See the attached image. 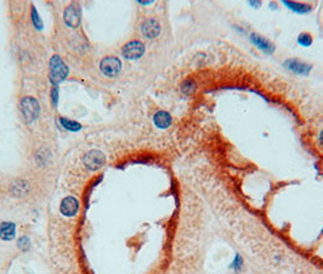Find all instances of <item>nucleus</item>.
<instances>
[{
	"mask_svg": "<svg viewBox=\"0 0 323 274\" xmlns=\"http://www.w3.org/2000/svg\"><path fill=\"white\" fill-rule=\"evenodd\" d=\"M79 210V202L76 197L73 196H67L64 197L61 201V205H60V211L64 216L66 217H73L76 216V212Z\"/></svg>",
	"mask_w": 323,
	"mask_h": 274,
	"instance_id": "obj_10",
	"label": "nucleus"
},
{
	"mask_svg": "<svg viewBox=\"0 0 323 274\" xmlns=\"http://www.w3.org/2000/svg\"><path fill=\"white\" fill-rule=\"evenodd\" d=\"M144 44L140 41H132L122 48V54L126 60H138L144 54Z\"/></svg>",
	"mask_w": 323,
	"mask_h": 274,
	"instance_id": "obj_4",
	"label": "nucleus"
},
{
	"mask_svg": "<svg viewBox=\"0 0 323 274\" xmlns=\"http://www.w3.org/2000/svg\"><path fill=\"white\" fill-rule=\"evenodd\" d=\"M283 66L289 70V71L302 76H308V73L311 72V70H312V66H311L310 64L302 61L300 59H288V60L283 64Z\"/></svg>",
	"mask_w": 323,
	"mask_h": 274,
	"instance_id": "obj_7",
	"label": "nucleus"
},
{
	"mask_svg": "<svg viewBox=\"0 0 323 274\" xmlns=\"http://www.w3.org/2000/svg\"><path fill=\"white\" fill-rule=\"evenodd\" d=\"M16 234V225L15 223L11 222H2L0 224V239L2 240H12Z\"/></svg>",
	"mask_w": 323,
	"mask_h": 274,
	"instance_id": "obj_11",
	"label": "nucleus"
},
{
	"mask_svg": "<svg viewBox=\"0 0 323 274\" xmlns=\"http://www.w3.org/2000/svg\"><path fill=\"white\" fill-rule=\"evenodd\" d=\"M60 122H61L62 127H64V129H67V131H70V132H76L82 128V126L78 122H74V121H70V120H67V118H64V117L60 118Z\"/></svg>",
	"mask_w": 323,
	"mask_h": 274,
	"instance_id": "obj_15",
	"label": "nucleus"
},
{
	"mask_svg": "<svg viewBox=\"0 0 323 274\" xmlns=\"http://www.w3.org/2000/svg\"><path fill=\"white\" fill-rule=\"evenodd\" d=\"M68 76V67L60 56L55 55L50 60V80L52 83H60L66 80Z\"/></svg>",
	"mask_w": 323,
	"mask_h": 274,
	"instance_id": "obj_1",
	"label": "nucleus"
},
{
	"mask_svg": "<svg viewBox=\"0 0 323 274\" xmlns=\"http://www.w3.org/2000/svg\"><path fill=\"white\" fill-rule=\"evenodd\" d=\"M249 39H250L252 44H254L258 49L262 50V53L268 54V55L274 53V49H276L274 43H271L268 39L264 38V37L258 35V33H252V35L249 36Z\"/></svg>",
	"mask_w": 323,
	"mask_h": 274,
	"instance_id": "obj_9",
	"label": "nucleus"
},
{
	"mask_svg": "<svg viewBox=\"0 0 323 274\" xmlns=\"http://www.w3.org/2000/svg\"><path fill=\"white\" fill-rule=\"evenodd\" d=\"M20 106H21V111L27 122H32L39 116L40 107H39L38 101L32 97H26L22 99Z\"/></svg>",
	"mask_w": 323,
	"mask_h": 274,
	"instance_id": "obj_2",
	"label": "nucleus"
},
{
	"mask_svg": "<svg viewBox=\"0 0 323 274\" xmlns=\"http://www.w3.org/2000/svg\"><path fill=\"white\" fill-rule=\"evenodd\" d=\"M100 70L107 77H116L122 70V62L114 56H107V58L102 59Z\"/></svg>",
	"mask_w": 323,
	"mask_h": 274,
	"instance_id": "obj_5",
	"label": "nucleus"
},
{
	"mask_svg": "<svg viewBox=\"0 0 323 274\" xmlns=\"http://www.w3.org/2000/svg\"><path fill=\"white\" fill-rule=\"evenodd\" d=\"M242 263H243L242 257H240V255H237L236 258H234V268L236 270H240V268H242Z\"/></svg>",
	"mask_w": 323,
	"mask_h": 274,
	"instance_id": "obj_20",
	"label": "nucleus"
},
{
	"mask_svg": "<svg viewBox=\"0 0 323 274\" xmlns=\"http://www.w3.org/2000/svg\"><path fill=\"white\" fill-rule=\"evenodd\" d=\"M11 191L16 197H24L30 191V184L24 179H18L12 184Z\"/></svg>",
	"mask_w": 323,
	"mask_h": 274,
	"instance_id": "obj_14",
	"label": "nucleus"
},
{
	"mask_svg": "<svg viewBox=\"0 0 323 274\" xmlns=\"http://www.w3.org/2000/svg\"><path fill=\"white\" fill-rule=\"evenodd\" d=\"M312 36L310 33H302L298 37V43H299L302 47H310L312 44Z\"/></svg>",
	"mask_w": 323,
	"mask_h": 274,
	"instance_id": "obj_16",
	"label": "nucleus"
},
{
	"mask_svg": "<svg viewBox=\"0 0 323 274\" xmlns=\"http://www.w3.org/2000/svg\"><path fill=\"white\" fill-rule=\"evenodd\" d=\"M318 140H320V145L322 146L323 148V131L321 132V134H320V138H318Z\"/></svg>",
	"mask_w": 323,
	"mask_h": 274,
	"instance_id": "obj_22",
	"label": "nucleus"
},
{
	"mask_svg": "<svg viewBox=\"0 0 323 274\" xmlns=\"http://www.w3.org/2000/svg\"><path fill=\"white\" fill-rule=\"evenodd\" d=\"M160 24L158 20L156 19H147L141 25V33H142L144 38L147 39H154L160 35Z\"/></svg>",
	"mask_w": 323,
	"mask_h": 274,
	"instance_id": "obj_8",
	"label": "nucleus"
},
{
	"mask_svg": "<svg viewBox=\"0 0 323 274\" xmlns=\"http://www.w3.org/2000/svg\"><path fill=\"white\" fill-rule=\"evenodd\" d=\"M83 163L85 167L90 171H96V169H100L106 165V156L101 151L92 150L84 155Z\"/></svg>",
	"mask_w": 323,
	"mask_h": 274,
	"instance_id": "obj_3",
	"label": "nucleus"
},
{
	"mask_svg": "<svg viewBox=\"0 0 323 274\" xmlns=\"http://www.w3.org/2000/svg\"><path fill=\"white\" fill-rule=\"evenodd\" d=\"M283 4H284L288 9H290L292 11H294V13L296 14H308L310 13L311 9H312V7H311L310 4H305V3L288 2V0H284Z\"/></svg>",
	"mask_w": 323,
	"mask_h": 274,
	"instance_id": "obj_13",
	"label": "nucleus"
},
{
	"mask_svg": "<svg viewBox=\"0 0 323 274\" xmlns=\"http://www.w3.org/2000/svg\"><path fill=\"white\" fill-rule=\"evenodd\" d=\"M32 20H33V25L34 27L36 28V30H42V22L40 18H39V15L36 14V11L34 8H32Z\"/></svg>",
	"mask_w": 323,
	"mask_h": 274,
	"instance_id": "obj_18",
	"label": "nucleus"
},
{
	"mask_svg": "<svg viewBox=\"0 0 323 274\" xmlns=\"http://www.w3.org/2000/svg\"><path fill=\"white\" fill-rule=\"evenodd\" d=\"M51 98H52L54 105H56V104H58V92L56 88H54L52 92H51Z\"/></svg>",
	"mask_w": 323,
	"mask_h": 274,
	"instance_id": "obj_21",
	"label": "nucleus"
},
{
	"mask_svg": "<svg viewBox=\"0 0 323 274\" xmlns=\"http://www.w3.org/2000/svg\"><path fill=\"white\" fill-rule=\"evenodd\" d=\"M250 5H252V7H260V5H262V3H260V2H258V3H253V2H252V3H250Z\"/></svg>",
	"mask_w": 323,
	"mask_h": 274,
	"instance_id": "obj_23",
	"label": "nucleus"
},
{
	"mask_svg": "<svg viewBox=\"0 0 323 274\" xmlns=\"http://www.w3.org/2000/svg\"><path fill=\"white\" fill-rule=\"evenodd\" d=\"M194 89H196V83L191 80H186L182 84H181V90H182V93H185V94H191V93L194 92Z\"/></svg>",
	"mask_w": 323,
	"mask_h": 274,
	"instance_id": "obj_17",
	"label": "nucleus"
},
{
	"mask_svg": "<svg viewBox=\"0 0 323 274\" xmlns=\"http://www.w3.org/2000/svg\"><path fill=\"white\" fill-rule=\"evenodd\" d=\"M64 19L67 26L72 28L78 27L79 25H80V20H82V11H80V8H79V5L74 4V3L68 5L66 10H64Z\"/></svg>",
	"mask_w": 323,
	"mask_h": 274,
	"instance_id": "obj_6",
	"label": "nucleus"
},
{
	"mask_svg": "<svg viewBox=\"0 0 323 274\" xmlns=\"http://www.w3.org/2000/svg\"><path fill=\"white\" fill-rule=\"evenodd\" d=\"M153 122L160 129H166L172 124V116L166 111H158L153 116Z\"/></svg>",
	"mask_w": 323,
	"mask_h": 274,
	"instance_id": "obj_12",
	"label": "nucleus"
},
{
	"mask_svg": "<svg viewBox=\"0 0 323 274\" xmlns=\"http://www.w3.org/2000/svg\"><path fill=\"white\" fill-rule=\"evenodd\" d=\"M18 248H21L22 251L30 250V239L27 236H21L18 239Z\"/></svg>",
	"mask_w": 323,
	"mask_h": 274,
	"instance_id": "obj_19",
	"label": "nucleus"
}]
</instances>
